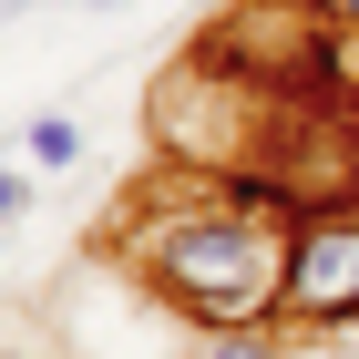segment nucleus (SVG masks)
<instances>
[{"label":"nucleus","mask_w":359,"mask_h":359,"mask_svg":"<svg viewBox=\"0 0 359 359\" xmlns=\"http://www.w3.org/2000/svg\"><path fill=\"white\" fill-rule=\"evenodd\" d=\"M329 11H339V21H359V0H329Z\"/></svg>","instance_id":"9"},{"label":"nucleus","mask_w":359,"mask_h":359,"mask_svg":"<svg viewBox=\"0 0 359 359\" xmlns=\"http://www.w3.org/2000/svg\"><path fill=\"white\" fill-rule=\"evenodd\" d=\"M21 154H31L41 175L83 165V123H72V113H31V123H21Z\"/></svg>","instance_id":"3"},{"label":"nucleus","mask_w":359,"mask_h":359,"mask_svg":"<svg viewBox=\"0 0 359 359\" xmlns=\"http://www.w3.org/2000/svg\"><path fill=\"white\" fill-rule=\"evenodd\" d=\"M21 205H31V175H21V165H0V226L21 216Z\"/></svg>","instance_id":"6"},{"label":"nucleus","mask_w":359,"mask_h":359,"mask_svg":"<svg viewBox=\"0 0 359 359\" xmlns=\"http://www.w3.org/2000/svg\"><path fill=\"white\" fill-rule=\"evenodd\" d=\"M103 257L144 277V298L185 318V329H277V287H287V226L226 205L216 175L195 165H165L154 185L113 216Z\"/></svg>","instance_id":"1"},{"label":"nucleus","mask_w":359,"mask_h":359,"mask_svg":"<svg viewBox=\"0 0 359 359\" xmlns=\"http://www.w3.org/2000/svg\"><path fill=\"white\" fill-rule=\"evenodd\" d=\"M0 11H31V0H0ZM72 11H103V0H72Z\"/></svg>","instance_id":"8"},{"label":"nucleus","mask_w":359,"mask_h":359,"mask_svg":"<svg viewBox=\"0 0 359 359\" xmlns=\"http://www.w3.org/2000/svg\"><path fill=\"white\" fill-rule=\"evenodd\" d=\"M287 359H359V318H318V329H287Z\"/></svg>","instance_id":"4"},{"label":"nucleus","mask_w":359,"mask_h":359,"mask_svg":"<svg viewBox=\"0 0 359 359\" xmlns=\"http://www.w3.org/2000/svg\"><path fill=\"white\" fill-rule=\"evenodd\" d=\"M21 329H31V318H0V359H52L41 339H21Z\"/></svg>","instance_id":"7"},{"label":"nucleus","mask_w":359,"mask_h":359,"mask_svg":"<svg viewBox=\"0 0 359 359\" xmlns=\"http://www.w3.org/2000/svg\"><path fill=\"white\" fill-rule=\"evenodd\" d=\"M216 11H226V0H216Z\"/></svg>","instance_id":"10"},{"label":"nucleus","mask_w":359,"mask_h":359,"mask_svg":"<svg viewBox=\"0 0 359 359\" xmlns=\"http://www.w3.org/2000/svg\"><path fill=\"white\" fill-rule=\"evenodd\" d=\"M185 359H287V329H216L205 349H185Z\"/></svg>","instance_id":"5"},{"label":"nucleus","mask_w":359,"mask_h":359,"mask_svg":"<svg viewBox=\"0 0 359 359\" xmlns=\"http://www.w3.org/2000/svg\"><path fill=\"white\" fill-rule=\"evenodd\" d=\"M318 318H359V205H349V216H308V226H287L277 329H318Z\"/></svg>","instance_id":"2"}]
</instances>
